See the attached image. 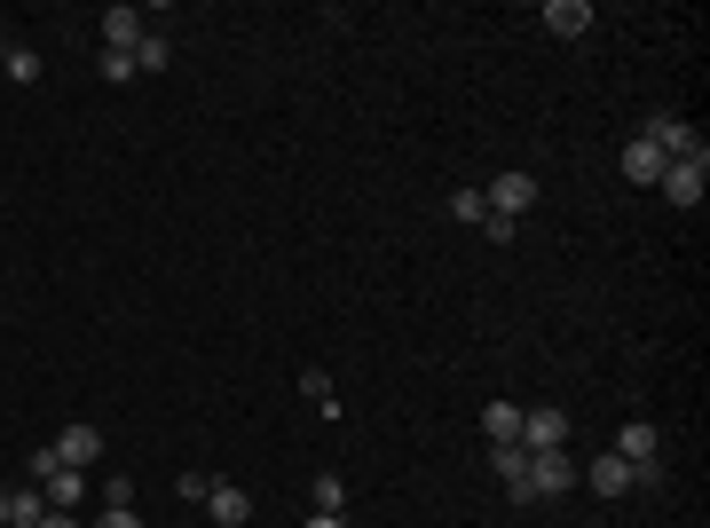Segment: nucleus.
Segmentation results:
<instances>
[{"instance_id": "f257e3e1", "label": "nucleus", "mask_w": 710, "mask_h": 528, "mask_svg": "<svg viewBox=\"0 0 710 528\" xmlns=\"http://www.w3.org/2000/svg\"><path fill=\"white\" fill-rule=\"evenodd\" d=\"M615 458H624L632 466V481H655L663 466V434H655V418H624V434H615Z\"/></svg>"}, {"instance_id": "f03ea898", "label": "nucleus", "mask_w": 710, "mask_h": 528, "mask_svg": "<svg viewBox=\"0 0 710 528\" xmlns=\"http://www.w3.org/2000/svg\"><path fill=\"white\" fill-rule=\"evenodd\" d=\"M640 142H655L663 158H710V150H702V135H694V127H687L679 111H648V127H640Z\"/></svg>"}, {"instance_id": "7ed1b4c3", "label": "nucleus", "mask_w": 710, "mask_h": 528, "mask_svg": "<svg viewBox=\"0 0 710 528\" xmlns=\"http://www.w3.org/2000/svg\"><path fill=\"white\" fill-rule=\"evenodd\" d=\"M655 190H663L671 206H687V213H694V206H702V190H710V158H671Z\"/></svg>"}, {"instance_id": "20e7f679", "label": "nucleus", "mask_w": 710, "mask_h": 528, "mask_svg": "<svg viewBox=\"0 0 710 528\" xmlns=\"http://www.w3.org/2000/svg\"><path fill=\"white\" fill-rule=\"evenodd\" d=\"M482 206H490V213H505V221H521L529 206H538V173H521V166H513V173H497V182L482 190Z\"/></svg>"}, {"instance_id": "39448f33", "label": "nucleus", "mask_w": 710, "mask_h": 528, "mask_svg": "<svg viewBox=\"0 0 710 528\" xmlns=\"http://www.w3.org/2000/svg\"><path fill=\"white\" fill-rule=\"evenodd\" d=\"M521 450H529V458H538V450H569V418H561L553 402L521 410Z\"/></svg>"}, {"instance_id": "423d86ee", "label": "nucleus", "mask_w": 710, "mask_h": 528, "mask_svg": "<svg viewBox=\"0 0 710 528\" xmlns=\"http://www.w3.org/2000/svg\"><path fill=\"white\" fill-rule=\"evenodd\" d=\"M569 481H576V466H569V450H538L529 458V497H569Z\"/></svg>"}, {"instance_id": "0eeeda50", "label": "nucleus", "mask_w": 710, "mask_h": 528, "mask_svg": "<svg viewBox=\"0 0 710 528\" xmlns=\"http://www.w3.org/2000/svg\"><path fill=\"white\" fill-rule=\"evenodd\" d=\"M490 466H497V481H505L513 505H538V497H529V450L521 442H490Z\"/></svg>"}, {"instance_id": "6e6552de", "label": "nucleus", "mask_w": 710, "mask_h": 528, "mask_svg": "<svg viewBox=\"0 0 710 528\" xmlns=\"http://www.w3.org/2000/svg\"><path fill=\"white\" fill-rule=\"evenodd\" d=\"M56 458H63L71 474L96 466V458H103V434H96V426H63V434H56Z\"/></svg>"}, {"instance_id": "1a4fd4ad", "label": "nucleus", "mask_w": 710, "mask_h": 528, "mask_svg": "<svg viewBox=\"0 0 710 528\" xmlns=\"http://www.w3.org/2000/svg\"><path fill=\"white\" fill-rule=\"evenodd\" d=\"M206 512H214L221 528H245V520H253V497H245L237 481H214V489H206Z\"/></svg>"}, {"instance_id": "9d476101", "label": "nucleus", "mask_w": 710, "mask_h": 528, "mask_svg": "<svg viewBox=\"0 0 710 528\" xmlns=\"http://www.w3.org/2000/svg\"><path fill=\"white\" fill-rule=\"evenodd\" d=\"M545 32L584 40V32H592V0H545Z\"/></svg>"}, {"instance_id": "9b49d317", "label": "nucleus", "mask_w": 710, "mask_h": 528, "mask_svg": "<svg viewBox=\"0 0 710 528\" xmlns=\"http://www.w3.org/2000/svg\"><path fill=\"white\" fill-rule=\"evenodd\" d=\"M96 24H103V48H111V56H135V40H142V17H135V9H103Z\"/></svg>"}, {"instance_id": "f8f14e48", "label": "nucleus", "mask_w": 710, "mask_h": 528, "mask_svg": "<svg viewBox=\"0 0 710 528\" xmlns=\"http://www.w3.org/2000/svg\"><path fill=\"white\" fill-rule=\"evenodd\" d=\"M663 166H671V158H663L655 142H640V135L624 142V182H663Z\"/></svg>"}, {"instance_id": "ddd939ff", "label": "nucleus", "mask_w": 710, "mask_h": 528, "mask_svg": "<svg viewBox=\"0 0 710 528\" xmlns=\"http://www.w3.org/2000/svg\"><path fill=\"white\" fill-rule=\"evenodd\" d=\"M576 474H584V481H592L600 497H624V489H632V466L615 458V450H608V458H592V466H576Z\"/></svg>"}, {"instance_id": "4468645a", "label": "nucleus", "mask_w": 710, "mask_h": 528, "mask_svg": "<svg viewBox=\"0 0 710 528\" xmlns=\"http://www.w3.org/2000/svg\"><path fill=\"white\" fill-rule=\"evenodd\" d=\"M40 497H48V512H71V505L87 497V474H71V466H63V474H48V481H40Z\"/></svg>"}, {"instance_id": "2eb2a0df", "label": "nucleus", "mask_w": 710, "mask_h": 528, "mask_svg": "<svg viewBox=\"0 0 710 528\" xmlns=\"http://www.w3.org/2000/svg\"><path fill=\"white\" fill-rule=\"evenodd\" d=\"M482 434H490V442H521V402H490L482 410Z\"/></svg>"}, {"instance_id": "dca6fc26", "label": "nucleus", "mask_w": 710, "mask_h": 528, "mask_svg": "<svg viewBox=\"0 0 710 528\" xmlns=\"http://www.w3.org/2000/svg\"><path fill=\"white\" fill-rule=\"evenodd\" d=\"M40 512H48L40 481H32V489H9V528H40Z\"/></svg>"}, {"instance_id": "f3484780", "label": "nucleus", "mask_w": 710, "mask_h": 528, "mask_svg": "<svg viewBox=\"0 0 710 528\" xmlns=\"http://www.w3.org/2000/svg\"><path fill=\"white\" fill-rule=\"evenodd\" d=\"M0 71H9L17 87H40V48H9V56H0Z\"/></svg>"}, {"instance_id": "a211bd4d", "label": "nucleus", "mask_w": 710, "mask_h": 528, "mask_svg": "<svg viewBox=\"0 0 710 528\" xmlns=\"http://www.w3.org/2000/svg\"><path fill=\"white\" fill-rule=\"evenodd\" d=\"M166 63H174L166 32H142V40H135V71H166Z\"/></svg>"}, {"instance_id": "6ab92c4d", "label": "nucleus", "mask_w": 710, "mask_h": 528, "mask_svg": "<svg viewBox=\"0 0 710 528\" xmlns=\"http://www.w3.org/2000/svg\"><path fill=\"white\" fill-rule=\"evenodd\" d=\"M300 395H308V402H316V410H324V418H332V410H339V402H332V371H316V363H308V371H300Z\"/></svg>"}, {"instance_id": "aec40b11", "label": "nucleus", "mask_w": 710, "mask_h": 528, "mask_svg": "<svg viewBox=\"0 0 710 528\" xmlns=\"http://www.w3.org/2000/svg\"><path fill=\"white\" fill-rule=\"evenodd\" d=\"M482 213H490L482 190H451V221H474V229H482Z\"/></svg>"}, {"instance_id": "412c9836", "label": "nucleus", "mask_w": 710, "mask_h": 528, "mask_svg": "<svg viewBox=\"0 0 710 528\" xmlns=\"http://www.w3.org/2000/svg\"><path fill=\"white\" fill-rule=\"evenodd\" d=\"M347 505V481L339 474H316V512H339Z\"/></svg>"}, {"instance_id": "4be33fe9", "label": "nucleus", "mask_w": 710, "mask_h": 528, "mask_svg": "<svg viewBox=\"0 0 710 528\" xmlns=\"http://www.w3.org/2000/svg\"><path fill=\"white\" fill-rule=\"evenodd\" d=\"M96 71H103L111 87H127V79H135V56H111V48H103V56H96Z\"/></svg>"}, {"instance_id": "5701e85b", "label": "nucleus", "mask_w": 710, "mask_h": 528, "mask_svg": "<svg viewBox=\"0 0 710 528\" xmlns=\"http://www.w3.org/2000/svg\"><path fill=\"white\" fill-rule=\"evenodd\" d=\"M174 489H183V505H206V489H214V474H183V481H174Z\"/></svg>"}, {"instance_id": "b1692460", "label": "nucleus", "mask_w": 710, "mask_h": 528, "mask_svg": "<svg viewBox=\"0 0 710 528\" xmlns=\"http://www.w3.org/2000/svg\"><path fill=\"white\" fill-rule=\"evenodd\" d=\"M513 229H521V221H505V213H482V237H490V245H513Z\"/></svg>"}, {"instance_id": "393cba45", "label": "nucleus", "mask_w": 710, "mask_h": 528, "mask_svg": "<svg viewBox=\"0 0 710 528\" xmlns=\"http://www.w3.org/2000/svg\"><path fill=\"white\" fill-rule=\"evenodd\" d=\"M103 505H135V474H111L103 481Z\"/></svg>"}, {"instance_id": "a878e982", "label": "nucleus", "mask_w": 710, "mask_h": 528, "mask_svg": "<svg viewBox=\"0 0 710 528\" xmlns=\"http://www.w3.org/2000/svg\"><path fill=\"white\" fill-rule=\"evenodd\" d=\"M96 528H142V512H135V505H103V520H96Z\"/></svg>"}, {"instance_id": "bb28decb", "label": "nucleus", "mask_w": 710, "mask_h": 528, "mask_svg": "<svg viewBox=\"0 0 710 528\" xmlns=\"http://www.w3.org/2000/svg\"><path fill=\"white\" fill-rule=\"evenodd\" d=\"M300 528H347V520H339V512H308Z\"/></svg>"}, {"instance_id": "cd10ccee", "label": "nucleus", "mask_w": 710, "mask_h": 528, "mask_svg": "<svg viewBox=\"0 0 710 528\" xmlns=\"http://www.w3.org/2000/svg\"><path fill=\"white\" fill-rule=\"evenodd\" d=\"M40 528H79V520L71 512H40Z\"/></svg>"}, {"instance_id": "c85d7f7f", "label": "nucleus", "mask_w": 710, "mask_h": 528, "mask_svg": "<svg viewBox=\"0 0 710 528\" xmlns=\"http://www.w3.org/2000/svg\"><path fill=\"white\" fill-rule=\"evenodd\" d=\"M0 528H9V489H0Z\"/></svg>"}]
</instances>
